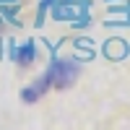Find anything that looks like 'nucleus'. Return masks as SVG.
Segmentation results:
<instances>
[{
  "mask_svg": "<svg viewBox=\"0 0 130 130\" xmlns=\"http://www.w3.org/2000/svg\"><path fill=\"white\" fill-rule=\"evenodd\" d=\"M78 62L70 60V57H52L50 68H47V75L55 89H68V86L75 83V78H78Z\"/></svg>",
  "mask_w": 130,
  "mask_h": 130,
  "instance_id": "f257e3e1",
  "label": "nucleus"
},
{
  "mask_svg": "<svg viewBox=\"0 0 130 130\" xmlns=\"http://www.w3.org/2000/svg\"><path fill=\"white\" fill-rule=\"evenodd\" d=\"M50 89H52V81H50V75H47V70H44V73H42L34 83H29L26 89L21 91V99H24L26 104H34V102H39V99H42V96H44Z\"/></svg>",
  "mask_w": 130,
  "mask_h": 130,
  "instance_id": "f03ea898",
  "label": "nucleus"
},
{
  "mask_svg": "<svg viewBox=\"0 0 130 130\" xmlns=\"http://www.w3.org/2000/svg\"><path fill=\"white\" fill-rule=\"evenodd\" d=\"M34 57H37V44H34V42H24V44H18L13 50V60L18 65H31Z\"/></svg>",
  "mask_w": 130,
  "mask_h": 130,
  "instance_id": "7ed1b4c3",
  "label": "nucleus"
}]
</instances>
